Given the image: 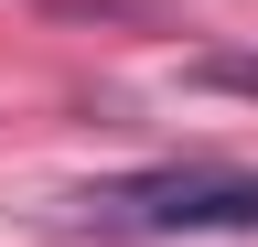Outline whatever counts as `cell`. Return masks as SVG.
<instances>
[{
	"mask_svg": "<svg viewBox=\"0 0 258 247\" xmlns=\"http://www.w3.org/2000/svg\"><path fill=\"white\" fill-rule=\"evenodd\" d=\"M76 236H258V172L226 161H161V172H118L64 194Z\"/></svg>",
	"mask_w": 258,
	"mask_h": 247,
	"instance_id": "6da1fadb",
	"label": "cell"
},
{
	"mask_svg": "<svg viewBox=\"0 0 258 247\" xmlns=\"http://www.w3.org/2000/svg\"><path fill=\"white\" fill-rule=\"evenodd\" d=\"M194 86H215V97H258V54H205Z\"/></svg>",
	"mask_w": 258,
	"mask_h": 247,
	"instance_id": "7a4b0ae2",
	"label": "cell"
}]
</instances>
